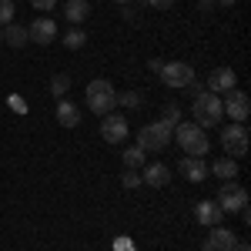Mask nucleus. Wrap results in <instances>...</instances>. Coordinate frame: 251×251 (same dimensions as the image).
<instances>
[{"instance_id":"25","label":"nucleus","mask_w":251,"mask_h":251,"mask_svg":"<svg viewBox=\"0 0 251 251\" xmlns=\"http://www.w3.org/2000/svg\"><path fill=\"white\" fill-rule=\"evenodd\" d=\"M14 17H17V7H14V0H0V27L14 24Z\"/></svg>"},{"instance_id":"17","label":"nucleus","mask_w":251,"mask_h":251,"mask_svg":"<svg viewBox=\"0 0 251 251\" xmlns=\"http://www.w3.org/2000/svg\"><path fill=\"white\" fill-rule=\"evenodd\" d=\"M64 17L71 20V27H80L91 17V0H67L64 3Z\"/></svg>"},{"instance_id":"24","label":"nucleus","mask_w":251,"mask_h":251,"mask_svg":"<svg viewBox=\"0 0 251 251\" xmlns=\"http://www.w3.org/2000/svg\"><path fill=\"white\" fill-rule=\"evenodd\" d=\"M161 121L171 124V127H177V124H181V107H177L174 100H168V104L161 107Z\"/></svg>"},{"instance_id":"7","label":"nucleus","mask_w":251,"mask_h":251,"mask_svg":"<svg viewBox=\"0 0 251 251\" xmlns=\"http://www.w3.org/2000/svg\"><path fill=\"white\" fill-rule=\"evenodd\" d=\"M221 107H225V114L231 117L234 124H245L251 114V100L245 91H238V87H231V91H225L221 94Z\"/></svg>"},{"instance_id":"32","label":"nucleus","mask_w":251,"mask_h":251,"mask_svg":"<svg viewBox=\"0 0 251 251\" xmlns=\"http://www.w3.org/2000/svg\"><path fill=\"white\" fill-rule=\"evenodd\" d=\"M121 17L124 20H137V10L131 7V3H124V7H121Z\"/></svg>"},{"instance_id":"33","label":"nucleus","mask_w":251,"mask_h":251,"mask_svg":"<svg viewBox=\"0 0 251 251\" xmlns=\"http://www.w3.org/2000/svg\"><path fill=\"white\" fill-rule=\"evenodd\" d=\"M214 7H218L214 0H198V10H201V14H211Z\"/></svg>"},{"instance_id":"15","label":"nucleus","mask_w":251,"mask_h":251,"mask_svg":"<svg viewBox=\"0 0 251 251\" xmlns=\"http://www.w3.org/2000/svg\"><path fill=\"white\" fill-rule=\"evenodd\" d=\"M194 218H198V225L214 228V225H221L225 211L218 208V201H198V204H194Z\"/></svg>"},{"instance_id":"4","label":"nucleus","mask_w":251,"mask_h":251,"mask_svg":"<svg viewBox=\"0 0 251 251\" xmlns=\"http://www.w3.org/2000/svg\"><path fill=\"white\" fill-rule=\"evenodd\" d=\"M171 141H174V127L164 121H151L137 131V148H144V151H164Z\"/></svg>"},{"instance_id":"18","label":"nucleus","mask_w":251,"mask_h":251,"mask_svg":"<svg viewBox=\"0 0 251 251\" xmlns=\"http://www.w3.org/2000/svg\"><path fill=\"white\" fill-rule=\"evenodd\" d=\"M208 171H211L214 177H221V181H234V177H238V161L225 154V157H218V161H214Z\"/></svg>"},{"instance_id":"31","label":"nucleus","mask_w":251,"mask_h":251,"mask_svg":"<svg viewBox=\"0 0 251 251\" xmlns=\"http://www.w3.org/2000/svg\"><path fill=\"white\" fill-rule=\"evenodd\" d=\"M141 3H148V7H157V10H168L174 0H141Z\"/></svg>"},{"instance_id":"3","label":"nucleus","mask_w":251,"mask_h":251,"mask_svg":"<svg viewBox=\"0 0 251 251\" xmlns=\"http://www.w3.org/2000/svg\"><path fill=\"white\" fill-rule=\"evenodd\" d=\"M84 97H87V107H91L97 117L111 114V111L117 107V91H114V84H111V80H91Z\"/></svg>"},{"instance_id":"12","label":"nucleus","mask_w":251,"mask_h":251,"mask_svg":"<svg viewBox=\"0 0 251 251\" xmlns=\"http://www.w3.org/2000/svg\"><path fill=\"white\" fill-rule=\"evenodd\" d=\"M238 245V234H231L228 228H221V225H214L211 234L204 238V251H231Z\"/></svg>"},{"instance_id":"37","label":"nucleus","mask_w":251,"mask_h":251,"mask_svg":"<svg viewBox=\"0 0 251 251\" xmlns=\"http://www.w3.org/2000/svg\"><path fill=\"white\" fill-rule=\"evenodd\" d=\"M114 3H117V7H124V3H131V0H114Z\"/></svg>"},{"instance_id":"10","label":"nucleus","mask_w":251,"mask_h":251,"mask_svg":"<svg viewBox=\"0 0 251 251\" xmlns=\"http://www.w3.org/2000/svg\"><path fill=\"white\" fill-rule=\"evenodd\" d=\"M27 37L34 40V44H40V47H47L50 40L57 37V20H50L47 14L37 20H30V27H27Z\"/></svg>"},{"instance_id":"1","label":"nucleus","mask_w":251,"mask_h":251,"mask_svg":"<svg viewBox=\"0 0 251 251\" xmlns=\"http://www.w3.org/2000/svg\"><path fill=\"white\" fill-rule=\"evenodd\" d=\"M191 114L198 127H218L221 117H225V107H221V94H211V91H201L191 104Z\"/></svg>"},{"instance_id":"23","label":"nucleus","mask_w":251,"mask_h":251,"mask_svg":"<svg viewBox=\"0 0 251 251\" xmlns=\"http://www.w3.org/2000/svg\"><path fill=\"white\" fill-rule=\"evenodd\" d=\"M67 91H71V74H54L50 77V94L57 97H67Z\"/></svg>"},{"instance_id":"8","label":"nucleus","mask_w":251,"mask_h":251,"mask_svg":"<svg viewBox=\"0 0 251 251\" xmlns=\"http://www.w3.org/2000/svg\"><path fill=\"white\" fill-rule=\"evenodd\" d=\"M221 148H225V154H228V157L248 154V127H245V124L221 127Z\"/></svg>"},{"instance_id":"20","label":"nucleus","mask_w":251,"mask_h":251,"mask_svg":"<svg viewBox=\"0 0 251 251\" xmlns=\"http://www.w3.org/2000/svg\"><path fill=\"white\" fill-rule=\"evenodd\" d=\"M117 104L124 111H141L144 107V94L141 91H124V94H117Z\"/></svg>"},{"instance_id":"36","label":"nucleus","mask_w":251,"mask_h":251,"mask_svg":"<svg viewBox=\"0 0 251 251\" xmlns=\"http://www.w3.org/2000/svg\"><path fill=\"white\" fill-rule=\"evenodd\" d=\"M214 3H221V7H234L238 0H214Z\"/></svg>"},{"instance_id":"34","label":"nucleus","mask_w":251,"mask_h":251,"mask_svg":"<svg viewBox=\"0 0 251 251\" xmlns=\"http://www.w3.org/2000/svg\"><path fill=\"white\" fill-rule=\"evenodd\" d=\"M148 67H151V74H161V67H164V60H157V57H151V64H148Z\"/></svg>"},{"instance_id":"2","label":"nucleus","mask_w":251,"mask_h":251,"mask_svg":"<svg viewBox=\"0 0 251 251\" xmlns=\"http://www.w3.org/2000/svg\"><path fill=\"white\" fill-rule=\"evenodd\" d=\"M174 137H177V144L188 151V157H204L211 151V141L204 134V127H198V124H188V121H181L177 127H174Z\"/></svg>"},{"instance_id":"29","label":"nucleus","mask_w":251,"mask_h":251,"mask_svg":"<svg viewBox=\"0 0 251 251\" xmlns=\"http://www.w3.org/2000/svg\"><path fill=\"white\" fill-rule=\"evenodd\" d=\"M114 251H137V248H134V241H131V238H117Z\"/></svg>"},{"instance_id":"21","label":"nucleus","mask_w":251,"mask_h":251,"mask_svg":"<svg viewBox=\"0 0 251 251\" xmlns=\"http://www.w3.org/2000/svg\"><path fill=\"white\" fill-rule=\"evenodd\" d=\"M144 154H148V151H144V148H124V168H131V171H137V168H144V164H148V161H144Z\"/></svg>"},{"instance_id":"9","label":"nucleus","mask_w":251,"mask_h":251,"mask_svg":"<svg viewBox=\"0 0 251 251\" xmlns=\"http://www.w3.org/2000/svg\"><path fill=\"white\" fill-rule=\"evenodd\" d=\"M127 131H131V124H127V117L124 114H104L100 117V137L107 141V144H121L124 137H127Z\"/></svg>"},{"instance_id":"28","label":"nucleus","mask_w":251,"mask_h":251,"mask_svg":"<svg viewBox=\"0 0 251 251\" xmlns=\"http://www.w3.org/2000/svg\"><path fill=\"white\" fill-rule=\"evenodd\" d=\"M7 100H10V107H14L17 114H24V111H27V104H24V97H20V94H10Z\"/></svg>"},{"instance_id":"6","label":"nucleus","mask_w":251,"mask_h":251,"mask_svg":"<svg viewBox=\"0 0 251 251\" xmlns=\"http://www.w3.org/2000/svg\"><path fill=\"white\" fill-rule=\"evenodd\" d=\"M218 208L225 214H231V211H241V208H248V191L238 184V181H221V191H218Z\"/></svg>"},{"instance_id":"27","label":"nucleus","mask_w":251,"mask_h":251,"mask_svg":"<svg viewBox=\"0 0 251 251\" xmlns=\"http://www.w3.org/2000/svg\"><path fill=\"white\" fill-rule=\"evenodd\" d=\"M30 3H34V7H37L40 14H50V10H54V7H57V0H30Z\"/></svg>"},{"instance_id":"14","label":"nucleus","mask_w":251,"mask_h":251,"mask_svg":"<svg viewBox=\"0 0 251 251\" xmlns=\"http://www.w3.org/2000/svg\"><path fill=\"white\" fill-rule=\"evenodd\" d=\"M141 181H144V184H151V188H164V184L171 181V168H168V164H161V161L144 164V168H141Z\"/></svg>"},{"instance_id":"22","label":"nucleus","mask_w":251,"mask_h":251,"mask_svg":"<svg viewBox=\"0 0 251 251\" xmlns=\"http://www.w3.org/2000/svg\"><path fill=\"white\" fill-rule=\"evenodd\" d=\"M87 44V34L80 30V27H67V34H64V47H71V50H80Z\"/></svg>"},{"instance_id":"26","label":"nucleus","mask_w":251,"mask_h":251,"mask_svg":"<svg viewBox=\"0 0 251 251\" xmlns=\"http://www.w3.org/2000/svg\"><path fill=\"white\" fill-rule=\"evenodd\" d=\"M121 184H124L127 191H134V188H141L144 181H141V174H137V171H131V168H124V174H121Z\"/></svg>"},{"instance_id":"38","label":"nucleus","mask_w":251,"mask_h":251,"mask_svg":"<svg viewBox=\"0 0 251 251\" xmlns=\"http://www.w3.org/2000/svg\"><path fill=\"white\" fill-rule=\"evenodd\" d=\"M0 44H3V30H0Z\"/></svg>"},{"instance_id":"5","label":"nucleus","mask_w":251,"mask_h":251,"mask_svg":"<svg viewBox=\"0 0 251 251\" xmlns=\"http://www.w3.org/2000/svg\"><path fill=\"white\" fill-rule=\"evenodd\" d=\"M157 77H161L164 87H171V91H184L198 74H194V67L188 64V60H164V67H161Z\"/></svg>"},{"instance_id":"11","label":"nucleus","mask_w":251,"mask_h":251,"mask_svg":"<svg viewBox=\"0 0 251 251\" xmlns=\"http://www.w3.org/2000/svg\"><path fill=\"white\" fill-rule=\"evenodd\" d=\"M234 84H238V74H234L231 67H214L211 74H208V87H204V91H211V94H225V91H231Z\"/></svg>"},{"instance_id":"16","label":"nucleus","mask_w":251,"mask_h":251,"mask_svg":"<svg viewBox=\"0 0 251 251\" xmlns=\"http://www.w3.org/2000/svg\"><path fill=\"white\" fill-rule=\"evenodd\" d=\"M57 124L60 127H77L80 124V107L74 100H67V97L57 100Z\"/></svg>"},{"instance_id":"19","label":"nucleus","mask_w":251,"mask_h":251,"mask_svg":"<svg viewBox=\"0 0 251 251\" xmlns=\"http://www.w3.org/2000/svg\"><path fill=\"white\" fill-rule=\"evenodd\" d=\"M3 30V44L7 47H27V27H20V24H7V27H0Z\"/></svg>"},{"instance_id":"13","label":"nucleus","mask_w":251,"mask_h":251,"mask_svg":"<svg viewBox=\"0 0 251 251\" xmlns=\"http://www.w3.org/2000/svg\"><path fill=\"white\" fill-rule=\"evenodd\" d=\"M177 171L184 174L191 184H201V181L211 174V171H208V161H204V157H184V161L177 164Z\"/></svg>"},{"instance_id":"30","label":"nucleus","mask_w":251,"mask_h":251,"mask_svg":"<svg viewBox=\"0 0 251 251\" xmlns=\"http://www.w3.org/2000/svg\"><path fill=\"white\" fill-rule=\"evenodd\" d=\"M184 91H188V94H191V97H198V94H201V91H204V84H201V80L194 77L191 84H188V87H184Z\"/></svg>"},{"instance_id":"35","label":"nucleus","mask_w":251,"mask_h":251,"mask_svg":"<svg viewBox=\"0 0 251 251\" xmlns=\"http://www.w3.org/2000/svg\"><path fill=\"white\" fill-rule=\"evenodd\" d=\"M231 251H251V245H248V241H238V245H234Z\"/></svg>"}]
</instances>
